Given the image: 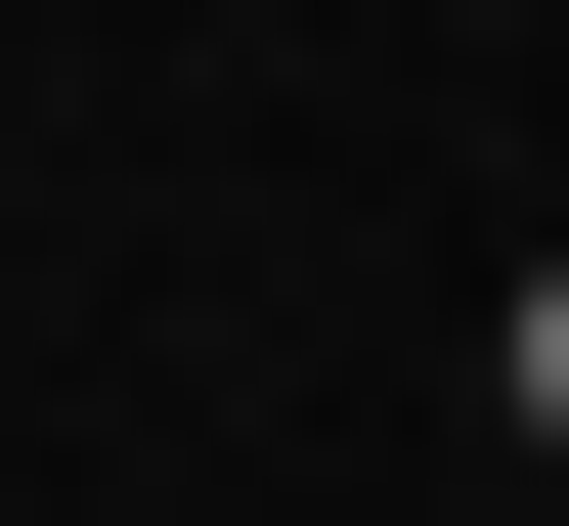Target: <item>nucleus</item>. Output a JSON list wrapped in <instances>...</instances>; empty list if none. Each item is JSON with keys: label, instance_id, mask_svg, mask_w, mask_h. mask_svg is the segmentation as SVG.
Listing matches in <instances>:
<instances>
[{"label": "nucleus", "instance_id": "obj_1", "mask_svg": "<svg viewBox=\"0 0 569 526\" xmlns=\"http://www.w3.org/2000/svg\"><path fill=\"white\" fill-rule=\"evenodd\" d=\"M526 439H569V264H526Z\"/></svg>", "mask_w": 569, "mask_h": 526}]
</instances>
